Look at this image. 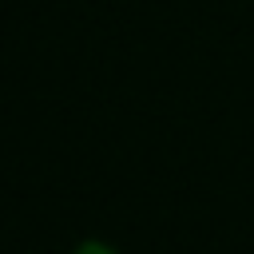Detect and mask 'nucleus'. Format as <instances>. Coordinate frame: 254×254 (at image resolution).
<instances>
[{
    "label": "nucleus",
    "instance_id": "1",
    "mask_svg": "<svg viewBox=\"0 0 254 254\" xmlns=\"http://www.w3.org/2000/svg\"><path fill=\"white\" fill-rule=\"evenodd\" d=\"M75 254H115V250H111L107 242H95V238H91V242H79Z\"/></svg>",
    "mask_w": 254,
    "mask_h": 254
}]
</instances>
